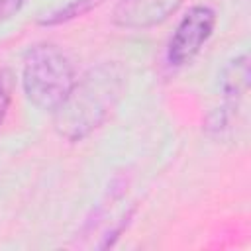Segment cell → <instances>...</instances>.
I'll return each mask as SVG.
<instances>
[{
    "mask_svg": "<svg viewBox=\"0 0 251 251\" xmlns=\"http://www.w3.org/2000/svg\"><path fill=\"white\" fill-rule=\"evenodd\" d=\"M249 80H251L249 55L241 53L224 67L222 76H220V90H222L227 106H235L247 94Z\"/></svg>",
    "mask_w": 251,
    "mask_h": 251,
    "instance_id": "obj_5",
    "label": "cell"
},
{
    "mask_svg": "<svg viewBox=\"0 0 251 251\" xmlns=\"http://www.w3.org/2000/svg\"><path fill=\"white\" fill-rule=\"evenodd\" d=\"M76 76L69 57L53 43H35L27 49L22 67V86L27 100L53 112L73 88Z\"/></svg>",
    "mask_w": 251,
    "mask_h": 251,
    "instance_id": "obj_2",
    "label": "cell"
},
{
    "mask_svg": "<svg viewBox=\"0 0 251 251\" xmlns=\"http://www.w3.org/2000/svg\"><path fill=\"white\" fill-rule=\"evenodd\" d=\"M24 2L25 0H0V20L12 18L24 6Z\"/></svg>",
    "mask_w": 251,
    "mask_h": 251,
    "instance_id": "obj_8",
    "label": "cell"
},
{
    "mask_svg": "<svg viewBox=\"0 0 251 251\" xmlns=\"http://www.w3.org/2000/svg\"><path fill=\"white\" fill-rule=\"evenodd\" d=\"M126 82L127 71L118 61L88 69L53 110L55 131L73 143L88 137L110 118L126 92Z\"/></svg>",
    "mask_w": 251,
    "mask_h": 251,
    "instance_id": "obj_1",
    "label": "cell"
},
{
    "mask_svg": "<svg viewBox=\"0 0 251 251\" xmlns=\"http://www.w3.org/2000/svg\"><path fill=\"white\" fill-rule=\"evenodd\" d=\"M10 100H12V80H10V73L8 71H0V126L8 114L10 108Z\"/></svg>",
    "mask_w": 251,
    "mask_h": 251,
    "instance_id": "obj_7",
    "label": "cell"
},
{
    "mask_svg": "<svg viewBox=\"0 0 251 251\" xmlns=\"http://www.w3.org/2000/svg\"><path fill=\"white\" fill-rule=\"evenodd\" d=\"M180 4L182 0H120L112 12V22L126 29H147L163 24Z\"/></svg>",
    "mask_w": 251,
    "mask_h": 251,
    "instance_id": "obj_4",
    "label": "cell"
},
{
    "mask_svg": "<svg viewBox=\"0 0 251 251\" xmlns=\"http://www.w3.org/2000/svg\"><path fill=\"white\" fill-rule=\"evenodd\" d=\"M98 4H102V0H71L67 6L51 12L47 18H41V25H59L65 22H71L75 18H80L84 14H88L90 10H94Z\"/></svg>",
    "mask_w": 251,
    "mask_h": 251,
    "instance_id": "obj_6",
    "label": "cell"
},
{
    "mask_svg": "<svg viewBox=\"0 0 251 251\" xmlns=\"http://www.w3.org/2000/svg\"><path fill=\"white\" fill-rule=\"evenodd\" d=\"M214 27H216V12L204 4L192 6L182 16V20L178 22L176 29L169 39V47H167L169 63L175 67L190 63L200 53L204 43L210 39Z\"/></svg>",
    "mask_w": 251,
    "mask_h": 251,
    "instance_id": "obj_3",
    "label": "cell"
}]
</instances>
